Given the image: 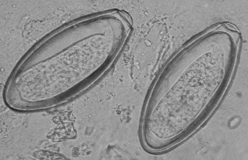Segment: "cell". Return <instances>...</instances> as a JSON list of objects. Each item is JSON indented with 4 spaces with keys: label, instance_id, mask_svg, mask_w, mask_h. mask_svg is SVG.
<instances>
[{
    "label": "cell",
    "instance_id": "cell-1",
    "mask_svg": "<svg viewBox=\"0 0 248 160\" xmlns=\"http://www.w3.org/2000/svg\"><path fill=\"white\" fill-rule=\"evenodd\" d=\"M119 11L72 23L45 38L20 62L7 83L14 109L34 111L61 105L97 81L118 57L131 28Z\"/></svg>",
    "mask_w": 248,
    "mask_h": 160
},
{
    "label": "cell",
    "instance_id": "cell-2",
    "mask_svg": "<svg viewBox=\"0 0 248 160\" xmlns=\"http://www.w3.org/2000/svg\"><path fill=\"white\" fill-rule=\"evenodd\" d=\"M235 43L225 36L187 48L167 65L147 99L142 143L153 152L165 151L193 133L222 97L237 59Z\"/></svg>",
    "mask_w": 248,
    "mask_h": 160
}]
</instances>
